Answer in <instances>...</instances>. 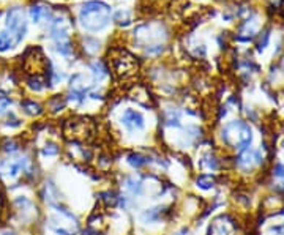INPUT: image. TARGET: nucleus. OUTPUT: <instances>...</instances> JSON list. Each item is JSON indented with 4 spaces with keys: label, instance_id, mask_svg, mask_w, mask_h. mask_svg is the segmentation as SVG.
Here are the masks:
<instances>
[{
    "label": "nucleus",
    "instance_id": "f257e3e1",
    "mask_svg": "<svg viewBox=\"0 0 284 235\" xmlns=\"http://www.w3.org/2000/svg\"><path fill=\"white\" fill-rule=\"evenodd\" d=\"M111 21L109 5L100 0L85 2L79 10V22L87 32H101L104 30Z\"/></svg>",
    "mask_w": 284,
    "mask_h": 235
},
{
    "label": "nucleus",
    "instance_id": "f03ea898",
    "mask_svg": "<svg viewBox=\"0 0 284 235\" xmlns=\"http://www.w3.org/2000/svg\"><path fill=\"white\" fill-rule=\"evenodd\" d=\"M221 141L227 147L238 151L246 150L252 144V130L243 120H234L224 125V128L221 130Z\"/></svg>",
    "mask_w": 284,
    "mask_h": 235
},
{
    "label": "nucleus",
    "instance_id": "7ed1b4c3",
    "mask_svg": "<svg viewBox=\"0 0 284 235\" xmlns=\"http://www.w3.org/2000/svg\"><path fill=\"white\" fill-rule=\"evenodd\" d=\"M95 133V125L88 117H73L63 123V134L69 141L84 142Z\"/></svg>",
    "mask_w": 284,
    "mask_h": 235
},
{
    "label": "nucleus",
    "instance_id": "20e7f679",
    "mask_svg": "<svg viewBox=\"0 0 284 235\" xmlns=\"http://www.w3.org/2000/svg\"><path fill=\"white\" fill-rule=\"evenodd\" d=\"M175 207L174 205H167V204H158V205H151L144 208V210L139 213V223L144 226H155V224H163V223H169L170 218H172Z\"/></svg>",
    "mask_w": 284,
    "mask_h": 235
},
{
    "label": "nucleus",
    "instance_id": "39448f33",
    "mask_svg": "<svg viewBox=\"0 0 284 235\" xmlns=\"http://www.w3.org/2000/svg\"><path fill=\"white\" fill-rule=\"evenodd\" d=\"M6 29L15 36L16 44L22 41V38L25 36V32H27V22H25L22 8H19V6L10 8L8 15H6Z\"/></svg>",
    "mask_w": 284,
    "mask_h": 235
},
{
    "label": "nucleus",
    "instance_id": "423d86ee",
    "mask_svg": "<svg viewBox=\"0 0 284 235\" xmlns=\"http://www.w3.org/2000/svg\"><path fill=\"white\" fill-rule=\"evenodd\" d=\"M120 125L123 126L126 134L136 136L139 133L145 131V117L142 112L133 109V107H128V109H125L122 116H120Z\"/></svg>",
    "mask_w": 284,
    "mask_h": 235
},
{
    "label": "nucleus",
    "instance_id": "0eeeda50",
    "mask_svg": "<svg viewBox=\"0 0 284 235\" xmlns=\"http://www.w3.org/2000/svg\"><path fill=\"white\" fill-rule=\"evenodd\" d=\"M112 69L116 71L118 78H130V76L134 74V71L137 69L136 59L130 52L120 49L118 55L112 57Z\"/></svg>",
    "mask_w": 284,
    "mask_h": 235
},
{
    "label": "nucleus",
    "instance_id": "6e6552de",
    "mask_svg": "<svg viewBox=\"0 0 284 235\" xmlns=\"http://www.w3.org/2000/svg\"><path fill=\"white\" fill-rule=\"evenodd\" d=\"M49 67V62L46 60L40 48H32L27 50L24 60V68L27 69V73H30L32 76H40V73L48 71Z\"/></svg>",
    "mask_w": 284,
    "mask_h": 235
},
{
    "label": "nucleus",
    "instance_id": "1a4fd4ad",
    "mask_svg": "<svg viewBox=\"0 0 284 235\" xmlns=\"http://www.w3.org/2000/svg\"><path fill=\"white\" fill-rule=\"evenodd\" d=\"M120 186H122L123 193L133 199H141L145 194V191H147L144 175H139V174H125L122 177V182H120Z\"/></svg>",
    "mask_w": 284,
    "mask_h": 235
},
{
    "label": "nucleus",
    "instance_id": "9d476101",
    "mask_svg": "<svg viewBox=\"0 0 284 235\" xmlns=\"http://www.w3.org/2000/svg\"><path fill=\"white\" fill-rule=\"evenodd\" d=\"M264 161L261 150H252L251 147L238 151V156L235 158V166L242 172H250V170L259 168Z\"/></svg>",
    "mask_w": 284,
    "mask_h": 235
},
{
    "label": "nucleus",
    "instance_id": "9b49d317",
    "mask_svg": "<svg viewBox=\"0 0 284 235\" xmlns=\"http://www.w3.org/2000/svg\"><path fill=\"white\" fill-rule=\"evenodd\" d=\"M40 196H41V199L46 202V205L49 208H54L57 205L63 204V194L60 191V188L57 186L55 182L50 180V179L44 182V185L40 191Z\"/></svg>",
    "mask_w": 284,
    "mask_h": 235
},
{
    "label": "nucleus",
    "instance_id": "f8f14e48",
    "mask_svg": "<svg viewBox=\"0 0 284 235\" xmlns=\"http://www.w3.org/2000/svg\"><path fill=\"white\" fill-rule=\"evenodd\" d=\"M234 232H235V224L229 215H219L207 229V235H234Z\"/></svg>",
    "mask_w": 284,
    "mask_h": 235
},
{
    "label": "nucleus",
    "instance_id": "ddd939ff",
    "mask_svg": "<svg viewBox=\"0 0 284 235\" xmlns=\"http://www.w3.org/2000/svg\"><path fill=\"white\" fill-rule=\"evenodd\" d=\"M125 161L130 166V169L139 172V170H144L151 166V155L137 150H130L125 156Z\"/></svg>",
    "mask_w": 284,
    "mask_h": 235
},
{
    "label": "nucleus",
    "instance_id": "4468645a",
    "mask_svg": "<svg viewBox=\"0 0 284 235\" xmlns=\"http://www.w3.org/2000/svg\"><path fill=\"white\" fill-rule=\"evenodd\" d=\"M199 168L202 170H207V172H217L221 168V163H219V158L213 153V151H205V153H202L200 158H199Z\"/></svg>",
    "mask_w": 284,
    "mask_h": 235
},
{
    "label": "nucleus",
    "instance_id": "2eb2a0df",
    "mask_svg": "<svg viewBox=\"0 0 284 235\" xmlns=\"http://www.w3.org/2000/svg\"><path fill=\"white\" fill-rule=\"evenodd\" d=\"M194 186L200 191H212L217 186V177L213 174H198L194 177Z\"/></svg>",
    "mask_w": 284,
    "mask_h": 235
},
{
    "label": "nucleus",
    "instance_id": "dca6fc26",
    "mask_svg": "<svg viewBox=\"0 0 284 235\" xmlns=\"http://www.w3.org/2000/svg\"><path fill=\"white\" fill-rule=\"evenodd\" d=\"M21 107L22 111L27 114L30 117H40L41 114L44 112L43 106L38 103V101H33V100H24L21 101Z\"/></svg>",
    "mask_w": 284,
    "mask_h": 235
},
{
    "label": "nucleus",
    "instance_id": "f3484780",
    "mask_svg": "<svg viewBox=\"0 0 284 235\" xmlns=\"http://www.w3.org/2000/svg\"><path fill=\"white\" fill-rule=\"evenodd\" d=\"M40 155L43 158H57L62 155V147L54 141H48L40 149Z\"/></svg>",
    "mask_w": 284,
    "mask_h": 235
},
{
    "label": "nucleus",
    "instance_id": "a211bd4d",
    "mask_svg": "<svg viewBox=\"0 0 284 235\" xmlns=\"http://www.w3.org/2000/svg\"><path fill=\"white\" fill-rule=\"evenodd\" d=\"M90 71H92L93 81H97V82L104 81L107 76H109V69H107V67L103 62H93L90 65Z\"/></svg>",
    "mask_w": 284,
    "mask_h": 235
},
{
    "label": "nucleus",
    "instance_id": "6ab92c4d",
    "mask_svg": "<svg viewBox=\"0 0 284 235\" xmlns=\"http://www.w3.org/2000/svg\"><path fill=\"white\" fill-rule=\"evenodd\" d=\"M67 104H68V101L63 95H54V97H50L48 101V109L52 114H59L65 109Z\"/></svg>",
    "mask_w": 284,
    "mask_h": 235
},
{
    "label": "nucleus",
    "instance_id": "aec40b11",
    "mask_svg": "<svg viewBox=\"0 0 284 235\" xmlns=\"http://www.w3.org/2000/svg\"><path fill=\"white\" fill-rule=\"evenodd\" d=\"M27 85L30 90H33V92H43L44 88L48 87V82L44 81L41 76H30L27 79Z\"/></svg>",
    "mask_w": 284,
    "mask_h": 235
},
{
    "label": "nucleus",
    "instance_id": "412c9836",
    "mask_svg": "<svg viewBox=\"0 0 284 235\" xmlns=\"http://www.w3.org/2000/svg\"><path fill=\"white\" fill-rule=\"evenodd\" d=\"M16 44L15 36L8 32H0V52H5V50L11 49Z\"/></svg>",
    "mask_w": 284,
    "mask_h": 235
},
{
    "label": "nucleus",
    "instance_id": "4be33fe9",
    "mask_svg": "<svg viewBox=\"0 0 284 235\" xmlns=\"http://www.w3.org/2000/svg\"><path fill=\"white\" fill-rule=\"evenodd\" d=\"M49 16V11L44 8V6H40V5H33L30 8V17L33 22H40L43 17Z\"/></svg>",
    "mask_w": 284,
    "mask_h": 235
},
{
    "label": "nucleus",
    "instance_id": "5701e85b",
    "mask_svg": "<svg viewBox=\"0 0 284 235\" xmlns=\"http://www.w3.org/2000/svg\"><path fill=\"white\" fill-rule=\"evenodd\" d=\"M2 150L6 155H15L21 150V145H19L15 139H5V141L2 142Z\"/></svg>",
    "mask_w": 284,
    "mask_h": 235
},
{
    "label": "nucleus",
    "instance_id": "b1692460",
    "mask_svg": "<svg viewBox=\"0 0 284 235\" xmlns=\"http://www.w3.org/2000/svg\"><path fill=\"white\" fill-rule=\"evenodd\" d=\"M21 125H22V120L17 118L15 114H10L8 118H6V122H5V126H8V128H19Z\"/></svg>",
    "mask_w": 284,
    "mask_h": 235
},
{
    "label": "nucleus",
    "instance_id": "393cba45",
    "mask_svg": "<svg viewBox=\"0 0 284 235\" xmlns=\"http://www.w3.org/2000/svg\"><path fill=\"white\" fill-rule=\"evenodd\" d=\"M10 106H11V100L8 97H0V116L5 114Z\"/></svg>",
    "mask_w": 284,
    "mask_h": 235
},
{
    "label": "nucleus",
    "instance_id": "a878e982",
    "mask_svg": "<svg viewBox=\"0 0 284 235\" xmlns=\"http://www.w3.org/2000/svg\"><path fill=\"white\" fill-rule=\"evenodd\" d=\"M273 174L278 177V179H284V164H283V163H276V164H275Z\"/></svg>",
    "mask_w": 284,
    "mask_h": 235
},
{
    "label": "nucleus",
    "instance_id": "bb28decb",
    "mask_svg": "<svg viewBox=\"0 0 284 235\" xmlns=\"http://www.w3.org/2000/svg\"><path fill=\"white\" fill-rule=\"evenodd\" d=\"M81 235H104L103 231H98V229H92V227H85V229L81 231Z\"/></svg>",
    "mask_w": 284,
    "mask_h": 235
},
{
    "label": "nucleus",
    "instance_id": "cd10ccee",
    "mask_svg": "<svg viewBox=\"0 0 284 235\" xmlns=\"http://www.w3.org/2000/svg\"><path fill=\"white\" fill-rule=\"evenodd\" d=\"M170 235H189V227H186V226H183V227H180V229H177V231H174Z\"/></svg>",
    "mask_w": 284,
    "mask_h": 235
},
{
    "label": "nucleus",
    "instance_id": "c85d7f7f",
    "mask_svg": "<svg viewBox=\"0 0 284 235\" xmlns=\"http://www.w3.org/2000/svg\"><path fill=\"white\" fill-rule=\"evenodd\" d=\"M0 235H16L13 231H6V232H3V234H0Z\"/></svg>",
    "mask_w": 284,
    "mask_h": 235
},
{
    "label": "nucleus",
    "instance_id": "c756f323",
    "mask_svg": "<svg viewBox=\"0 0 284 235\" xmlns=\"http://www.w3.org/2000/svg\"><path fill=\"white\" fill-rule=\"evenodd\" d=\"M0 208H2V196H0Z\"/></svg>",
    "mask_w": 284,
    "mask_h": 235
}]
</instances>
